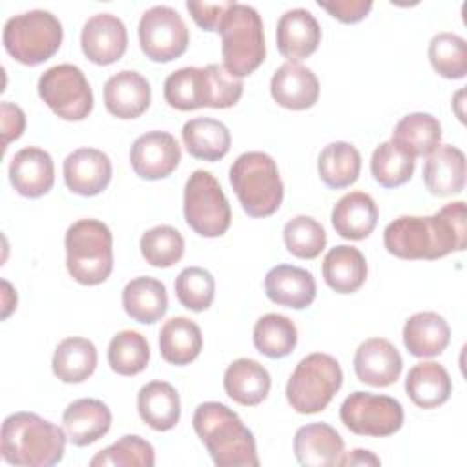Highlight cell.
<instances>
[{"label": "cell", "instance_id": "obj_1", "mask_svg": "<svg viewBox=\"0 0 467 467\" xmlns=\"http://www.w3.org/2000/svg\"><path fill=\"white\" fill-rule=\"evenodd\" d=\"M465 202L454 201L434 215H401L387 224L383 244L400 259H440L467 244Z\"/></svg>", "mask_w": 467, "mask_h": 467}, {"label": "cell", "instance_id": "obj_2", "mask_svg": "<svg viewBox=\"0 0 467 467\" xmlns=\"http://www.w3.org/2000/svg\"><path fill=\"white\" fill-rule=\"evenodd\" d=\"M193 429L217 467H257L255 438L224 403L204 401L193 412Z\"/></svg>", "mask_w": 467, "mask_h": 467}, {"label": "cell", "instance_id": "obj_3", "mask_svg": "<svg viewBox=\"0 0 467 467\" xmlns=\"http://www.w3.org/2000/svg\"><path fill=\"white\" fill-rule=\"evenodd\" d=\"M66 431L35 412L9 414L2 423L4 462L24 467H49L64 458Z\"/></svg>", "mask_w": 467, "mask_h": 467}, {"label": "cell", "instance_id": "obj_4", "mask_svg": "<svg viewBox=\"0 0 467 467\" xmlns=\"http://www.w3.org/2000/svg\"><path fill=\"white\" fill-rule=\"evenodd\" d=\"M69 275L86 286L104 283L113 270V235L97 219L75 221L64 237Z\"/></svg>", "mask_w": 467, "mask_h": 467}, {"label": "cell", "instance_id": "obj_5", "mask_svg": "<svg viewBox=\"0 0 467 467\" xmlns=\"http://www.w3.org/2000/svg\"><path fill=\"white\" fill-rule=\"evenodd\" d=\"M230 184L250 217H268L283 202V181L275 161L268 153H241L230 166Z\"/></svg>", "mask_w": 467, "mask_h": 467}, {"label": "cell", "instance_id": "obj_6", "mask_svg": "<svg viewBox=\"0 0 467 467\" xmlns=\"http://www.w3.org/2000/svg\"><path fill=\"white\" fill-rule=\"evenodd\" d=\"M223 66L237 78L254 73L265 60L263 20L257 9L234 2L226 11L219 31Z\"/></svg>", "mask_w": 467, "mask_h": 467}, {"label": "cell", "instance_id": "obj_7", "mask_svg": "<svg viewBox=\"0 0 467 467\" xmlns=\"http://www.w3.org/2000/svg\"><path fill=\"white\" fill-rule=\"evenodd\" d=\"M60 20L46 9H31L7 18L2 33L5 51L24 66H38L51 58L62 44Z\"/></svg>", "mask_w": 467, "mask_h": 467}, {"label": "cell", "instance_id": "obj_8", "mask_svg": "<svg viewBox=\"0 0 467 467\" xmlns=\"http://www.w3.org/2000/svg\"><path fill=\"white\" fill-rule=\"evenodd\" d=\"M343 370L336 358L314 352L303 358L286 383V400L299 414H316L327 409L341 389Z\"/></svg>", "mask_w": 467, "mask_h": 467}, {"label": "cell", "instance_id": "obj_9", "mask_svg": "<svg viewBox=\"0 0 467 467\" xmlns=\"http://www.w3.org/2000/svg\"><path fill=\"white\" fill-rule=\"evenodd\" d=\"M182 210L188 226L201 237H221L232 223L230 202L219 181L204 170H195L188 177Z\"/></svg>", "mask_w": 467, "mask_h": 467}, {"label": "cell", "instance_id": "obj_10", "mask_svg": "<svg viewBox=\"0 0 467 467\" xmlns=\"http://www.w3.org/2000/svg\"><path fill=\"white\" fill-rule=\"evenodd\" d=\"M38 95L64 120H84L93 109V91L80 67L58 64L38 78Z\"/></svg>", "mask_w": 467, "mask_h": 467}, {"label": "cell", "instance_id": "obj_11", "mask_svg": "<svg viewBox=\"0 0 467 467\" xmlns=\"http://www.w3.org/2000/svg\"><path fill=\"white\" fill-rule=\"evenodd\" d=\"M339 418L358 436L383 438L401 429L403 407L390 396L356 390L341 403Z\"/></svg>", "mask_w": 467, "mask_h": 467}, {"label": "cell", "instance_id": "obj_12", "mask_svg": "<svg viewBox=\"0 0 467 467\" xmlns=\"http://www.w3.org/2000/svg\"><path fill=\"white\" fill-rule=\"evenodd\" d=\"M188 42V27L173 7L153 5L142 13L139 22V44L150 60L171 62L186 51Z\"/></svg>", "mask_w": 467, "mask_h": 467}, {"label": "cell", "instance_id": "obj_13", "mask_svg": "<svg viewBox=\"0 0 467 467\" xmlns=\"http://www.w3.org/2000/svg\"><path fill=\"white\" fill-rule=\"evenodd\" d=\"M181 161V148L175 137L168 131H148L135 139L130 150L133 171L146 181L168 177Z\"/></svg>", "mask_w": 467, "mask_h": 467}, {"label": "cell", "instance_id": "obj_14", "mask_svg": "<svg viewBox=\"0 0 467 467\" xmlns=\"http://www.w3.org/2000/svg\"><path fill=\"white\" fill-rule=\"evenodd\" d=\"M80 47L86 58L97 66H109L122 58L128 47L124 22L111 13H97L82 27Z\"/></svg>", "mask_w": 467, "mask_h": 467}, {"label": "cell", "instance_id": "obj_15", "mask_svg": "<svg viewBox=\"0 0 467 467\" xmlns=\"http://www.w3.org/2000/svg\"><path fill=\"white\" fill-rule=\"evenodd\" d=\"M64 182L82 197H93L104 192L111 181V161L97 148H78L64 159Z\"/></svg>", "mask_w": 467, "mask_h": 467}, {"label": "cell", "instance_id": "obj_16", "mask_svg": "<svg viewBox=\"0 0 467 467\" xmlns=\"http://www.w3.org/2000/svg\"><path fill=\"white\" fill-rule=\"evenodd\" d=\"M403 368L398 348L383 337L365 339L354 354V372L361 383L389 387L396 383Z\"/></svg>", "mask_w": 467, "mask_h": 467}, {"label": "cell", "instance_id": "obj_17", "mask_svg": "<svg viewBox=\"0 0 467 467\" xmlns=\"http://www.w3.org/2000/svg\"><path fill=\"white\" fill-rule=\"evenodd\" d=\"M270 93L286 109H308L317 102L319 80L310 67L299 62H285L272 75Z\"/></svg>", "mask_w": 467, "mask_h": 467}, {"label": "cell", "instance_id": "obj_18", "mask_svg": "<svg viewBox=\"0 0 467 467\" xmlns=\"http://www.w3.org/2000/svg\"><path fill=\"white\" fill-rule=\"evenodd\" d=\"M279 53L288 62L310 57L321 42V27L314 15L303 7L288 9L281 15L275 29Z\"/></svg>", "mask_w": 467, "mask_h": 467}, {"label": "cell", "instance_id": "obj_19", "mask_svg": "<svg viewBox=\"0 0 467 467\" xmlns=\"http://www.w3.org/2000/svg\"><path fill=\"white\" fill-rule=\"evenodd\" d=\"M9 181L13 188L29 199L46 195L55 182V164L42 148H22L9 164Z\"/></svg>", "mask_w": 467, "mask_h": 467}, {"label": "cell", "instance_id": "obj_20", "mask_svg": "<svg viewBox=\"0 0 467 467\" xmlns=\"http://www.w3.org/2000/svg\"><path fill=\"white\" fill-rule=\"evenodd\" d=\"M150 102V82L137 71H119L104 84V106L117 119H137L148 109Z\"/></svg>", "mask_w": 467, "mask_h": 467}, {"label": "cell", "instance_id": "obj_21", "mask_svg": "<svg viewBox=\"0 0 467 467\" xmlns=\"http://www.w3.org/2000/svg\"><path fill=\"white\" fill-rule=\"evenodd\" d=\"M266 297L281 306L303 310L316 299L314 275L294 265H277L265 277Z\"/></svg>", "mask_w": 467, "mask_h": 467}, {"label": "cell", "instance_id": "obj_22", "mask_svg": "<svg viewBox=\"0 0 467 467\" xmlns=\"http://www.w3.org/2000/svg\"><path fill=\"white\" fill-rule=\"evenodd\" d=\"M64 431L75 447H86L108 434L111 427L109 407L95 398H80L67 405L62 414Z\"/></svg>", "mask_w": 467, "mask_h": 467}, {"label": "cell", "instance_id": "obj_23", "mask_svg": "<svg viewBox=\"0 0 467 467\" xmlns=\"http://www.w3.org/2000/svg\"><path fill=\"white\" fill-rule=\"evenodd\" d=\"M294 452L305 467H334L343 454V438L328 423H308L296 431Z\"/></svg>", "mask_w": 467, "mask_h": 467}, {"label": "cell", "instance_id": "obj_24", "mask_svg": "<svg viewBox=\"0 0 467 467\" xmlns=\"http://www.w3.org/2000/svg\"><path fill=\"white\" fill-rule=\"evenodd\" d=\"M425 188L436 197L460 193L465 186V155L451 144L438 146L423 164Z\"/></svg>", "mask_w": 467, "mask_h": 467}, {"label": "cell", "instance_id": "obj_25", "mask_svg": "<svg viewBox=\"0 0 467 467\" xmlns=\"http://www.w3.org/2000/svg\"><path fill=\"white\" fill-rule=\"evenodd\" d=\"M330 219L337 235L350 241H361L376 228L378 206L368 193L350 192L334 204Z\"/></svg>", "mask_w": 467, "mask_h": 467}, {"label": "cell", "instance_id": "obj_26", "mask_svg": "<svg viewBox=\"0 0 467 467\" xmlns=\"http://www.w3.org/2000/svg\"><path fill=\"white\" fill-rule=\"evenodd\" d=\"M223 385L226 394L244 407L259 405L270 392V374L255 359L239 358L224 370Z\"/></svg>", "mask_w": 467, "mask_h": 467}, {"label": "cell", "instance_id": "obj_27", "mask_svg": "<svg viewBox=\"0 0 467 467\" xmlns=\"http://www.w3.org/2000/svg\"><path fill=\"white\" fill-rule=\"evenodd\" d=\"M451 339V328L436 312L412 314L403 325V345L416 358L440 356Z\"/></svg>", "mask_w": 467, "mask_h": 467}, {"label": "cell", "instance_id": "obj_28", "mask_svg": "<svg viewBox=\"0 0 467 467\" xmlns=\"http://www.w3.org/2000/svg\"><path fill=\"white\" fill-rule=\"evenodd\" d=\"M137 410L148 427L164 432L179 423L181 400L173 385L155 379L139 390Z\"/></svg>", "mask_w": 467, "mask_h": 467}, {"label": "cell", "instance_id": "obj_29", "mask_svg": "<svg viewBox=\"0 0 467 467\" xmlns=\"http://www.w3.org/2000/svg\"><path fill=\"white\" fill-rule=\"evenodd\" d=\"M323 279L337 294L359 290L367 279L365 255L350 244H339L327 252L323 259Z\"/></svg>", "mask_w": 467, "mask_h": 467}, {"label": "cell", "instance_id": "obj_30", "mask_svg": "<svg viewBox=\"0 0 467 467\" xmlns=\"http://www.w3.org/2000/svg\"><path fill=\"white\" fill-rule=\"evenodd\" d=\"M405 392L414 405L421 409H434L449 400L452 381L443 365L436 361H421L409 370Z\"/></svg>", "mask_w": 467, "mask_h": 467}, {"label": "cell", "instance_id": "obj_31", "mask_svg": "<svg viewBox=\"0 0 467 467\" xmlns=\"http://www.w3.org/2000/svg\"><path fill=\"white\" fill-rule=\"evenodd\" d=\"M122 306L133 321L151 325L168 310L166 286L155 277H135L122 290Z\"/></svg>", "mask_w": 467, "mask_h": 467}, {"label": "cell", "instance_id": "obj_32", "mask_svg": "<svg viewBox=\"0 0 467 467\" xmlns=\"http://www.w3.org/2000/svg\"><path fill=\"white\" fill-rule=\"evenodd\" d=\"M390 140L412 159L431 155L440 146L441 124L431 113H409L394 126Z\"/></svg>", "mask_w": 467, "mask_h": 467}, {"label": "cell", "instance_id": "obj_33", "mask_svg": "<svg viewBox=\"0 0 467 467\" xmlns=\"http://www.w3.org/2000/svg\"><path fill=\"white\" fill-rule=\"evenodd\" d=\"M202 348V334L195 321L175 316L168 319L159 332V350L164 361L171 365L192 363Z\"/></svg>", "mask_w": 467, "mask_h": 467}, {"label": "cell", "instance_id": "obj_34", "mask_svg": "<svg viewBox=\"0 0 467 467\" xmlns=\"http://www.w3.org/2000/svg\"><path fill=\"white\" fill-rule=\"evenodd\" d=\"M182 142L188 153L201 161H219L223 159L232 144L228 128L215 119L197 117L182 126Z\"/></svg>", "mask_w": 467, "mask_h": 467}, {"label": "cell", "instance_id": "obj_35", "mask_svg": "<svg viewBox=\"0 0 467 467\" xmlns=\"http://www.w3.org/2000/svg\"><path fill=\"white\" fill-rule=\"evenodd\" d=\"M97 367V348L86 337H66L62 339L53 354L51 368L53 374L64 383L86 381Z\"/></svg>", "mask_w": 467, "mask_h": 467}, {"label": "cell", "instance_id": "obj_36", "mask_svg": "<svg viewBox=\"0 0 467 467\" xmlns=\"http://www.w3.org/2000/svg\"><path fill=\"white\" fill-rule=\"evenodd\" d=\"M361 171V155L358 148L345 140L327 144L317 157V173L321 181L332 188L341 190L354 184Z\"/></svg>", "mask_w": 467, "mask_h": 467}, {"label": "cell", "instance_id": "obj_37", "mask_svg": "<svg viewBox=\"0 0 467 467\" xmlns=\"http://www.w3.org/2000/svg\"><path fill=\"white\" fill-rule=\"evenodd\" d=\"M254 345L270 359L285 358L297 345V328L294 321L283 314H265L255 321Z\"/></svg>", "mask_w": 467, "mask_h": 467}, {"label": "cell", "instance_id": "obj_38", "mask_svg": "<svg viewBox=\"0 0 467 467\" xmlns=\"http://www.w3.org/2000/svg\"><path fill=\"white\" fill-rule=\"evenodd\" d=\"M150 345L137 330L117 332L108 347V363L120 376H135L148 367Z\"/></svg>", "mask_w": 467, "mask_h": 467}, {"label": "cell", "instance_id": "obj_39", "mask_svg": "<svg viewBox=\"0 0 467 467\" xmlns=\"http://www.w3.org/2000/svg\"><path fill=\"white\" fill-rule=\"evenodd\" d=\"M91 467H153L155 451L150 441L137 434H126L109 447L99 451L91 460Z\"/></svg>", "mask_w": 467, "mask_h": 467}, {"label": "cell", "instance_id": "obj_40", "mask_svg": "<svg viewBox=\"0 0 467 467\" xmlns=\"http://www.w3.org/2000/svg\"><path fill=\"white\" fill-rule=\"evenodd\" d=\"M429 62L443 78H463L467 73V46L465 40L449 31L434 35L429 42Z\"/></svg>", "mask_w": 467, "mask_h": 467}, {"label": "cell", "instance_id": "obj_41", "mask_svg": "<svg viewBox=\"0 0 467 467\" xmlns=\"http://www.w3.org/2000/svg\"><path fill=\"white\" fill-rule=\"evenodd\" d=\"M370 171L374 181L383 188H396L412 177L414 159L398 148L392 140H387L372 151Z\"/></svg>", "mask_w": 467, "mask_h": 467}, {"label": "cell", "instance_id": "obj_42", "mask_svg": "<svg viewBox=\"0 0 467 467\" xmlns=\"http://www.w3.org/2000/svg\"><path fill=\"white\" fill-rule=\"evenodd\" d=\"M166 102L181 111L204 108V67H181L164 80Z\"/></svg>", "mask_w": 467, "mask_h": 467}, {"label": "cell", "instance_id": "obj_43", "mask_svg": "<svg viewBox=\"0 0 467 467\" xmlns=\"http://www.w3.org/2000/svg\"><path fill=\"white\" fill-rule=\"evenodd\" d=\"M140 254L151 266L168 268L181 261L184 254V239L173 226L159 224L142 234Z\"/></svg>", "mask_w": 467, "mask_h": 467}, {"label": "cell", "instance_id": "obj_44", "mask_svg": "<svg viewBox=\"0 0 467 467\" xmlns=\"http://www.w3.org/2000/svg\"><path fill=\"white\" fill-rule=\"evenodd\" d=\"M286 250L299 259H316L327 244L325 228L308 215L290 219L283 228Z\"/></svg>", "mask_w": 467, "mask_h": 467}, {"label": "cell", "instance_id": "obj_45", "mask_svg": "<svg viewBox=\"0 0 467 467\" xmlns=\"http://www.w3.org/2000/svg\"><path fill=\"white\" fill-rule=\"evenodd\" d=\"M175 296L184 308L202 312L213 301L215 279L201 266H188L175 279Z\"/></svg>", "mask_w": 467, "mask_h": 467}, {"label": "cell", "instance_id": "obj_46", "mask_svg": "<svg viewBox=\"0 0 467 467\" xmlns=\"http://www.w3.org/2000/svg\"><path fill=\"white\" fill-rule=\"evenodd\" d=\"M243 80L234 77L224 66L208 64L204 67V108L224 109L239 102Z\"/></svg>", "mask_w": 467, "mask_h": 467}, {"label": "cell", "instance_id": "obj_47", "mask_svg": "<svg viewBox=\"0 0 467 467\" xmlns=\"http://www.w3.org/2000/svg\"><path fill=\"white\" fill-rule=\"evenodd\" d=\"M234 2H186V9L190 11L192 18L195 20V24L199 27H202L204 31H219V26L226 15V11L230 9Z\"/></svg>", "mask_w": 467, "mask_h": 467}, {"label": "cell", "instance_id": "obj_48", "mask_svg": "<svg viewBox=\"0 0 467 467\" xmlns=\"http://www.w3.org/2000/svg\"><path fill=\"white\" fill-rule=\"evenodd\" d=\"M317 5L328 11L334 18H337L343 24H356L363 20L372 9L370 0H330V2L319 0Z\"/></svg>", "mask_w": 467, "mask_h": 467}, {"label": "cell", "instance_id": "obj_49", "mask_svg": "<svg viewBox=\"0 0 467 467\" xmlns=\"http://www.w3.org/2000/svg\"><path fill=\"white\" fill-rule=\"evenodd\" d=\"M26 128L24 111L11 102H2V148L5 150L11 140H16Z\"/></svg>", "mask_w": 467, "mask_h": 467}, {"label": "cell", "instance_id": "obj_50", "mask_svg": "<svg viewBox=\"0 0 467 467\" xmlns=\"http://www.w3.org/2000/svg\"><path fill=\"white\" fill-rule=\"evenodd\" d=\"M337 465H343V467H352V465H381V460L367 451V449H354L350 452H343L341 458H339V463Z\"/></svg>", "mask_w": 467, "mask_h": 467}, {"label": "cell", "instance_id": "obj_51", "mask_svg": "<svg viewBox=\"0 0 467 467\" xmlns=\"http://www.w3.org/2000/svg\"><path fill=\"white\" fill-rule=\"evenodd\" d=\"M2 286H4V312H2V317L5 319L13 308H16V292L11 290V285L7 281H2Z\"/></svg>", "mask_w": 467, "mask_h": 467}]
</instances>
